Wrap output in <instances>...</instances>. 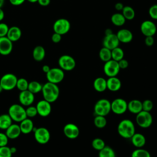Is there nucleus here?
Returning a JSON list of instances; mask_svg holds the SVG:
<instances>
[{"instance_id": "f257e3e1", "label": "nucleus", "mask_w": 157, "mask_h": 157, "mask_svg": "<svg viewBox=\"0 0 157 157\" xmlns=\"http://www.w3.org/2000/svg\"><path fill=\"white\" fill-rule=\"evenodd\" d=\"M42 93L44 100L52 103L58 99L59 95V89L57 84L48 82L42 86Z\"/></svg>"}, {"instance_id": "f03ea898", "label": "nucleus", "mask_w": 157, "mask_h": 157, "mask_svg": "<svg viewBox=\"0 0 157 157\" xmlns=\"http://www.w3.org/2000/svg\"><path fill=\"white\" fill-rule=\"evenodd\" d=\"M117 131L123 138L130 139L136 132L134 124L131 120H122L118 124Z\"/></svg>"}, {"instance_id": "7ed1b4c3", "label": "nucleus", "mask_w": 157, "mask_h": 157, "mask_svg": "<svg viewBox=\"0 0 157 157\" xmlns=\"http://www.w3.org/2000/svg\"><path fill=\"white\" fill-rule=\"evenodd\" d=\"M8 114L12 120L17 122H21L27 118L26 110L23 105L17 104H13L9 107Z\"/></svg>"}, {"instance_id": "20e7f679", "label": "nucleus", "mask_w": 157, "mask_h": 157, "mask_svg": "<svg viewBox=\"0 0 157 157\" xmlns=\"http://www.w3.org/2000/svg\"><path fill=\"white\" fill-rule=\"evenodd\" d=\"M111 111V102L107 99L98 100L94 106V113L96 115L107 116Z\"/></svg>"}, {"instance_id": "39448f33", "label": "nucleus", "mask_w": 157, "mask_h": 157, "mask_svg": "<svg viewBox=\"0 0 157 157\" xmlns=\"http://www.w3.org/2000/svg\"><path fill=\"white\" fill-rule=\"evenodd\" d=\"M136 121L137 125L142 128H149L153 123V117L150 112L142 110L136 114Z\"/></svg>"}, {"instance_id": "423d86ee", "label": "nucleus", "mask_w": 157, "mask_h": 157, "mask_svg": "<svg viewBox=\"0 0 157 157\" xmlns=\"http://www.w3.org/2000/svg\"><path fill=\"white\" fill-rule=\"evenodd\" d=\"M18 78L17 77L11 73L4 74L0 79V85L3 90H11L16 87Z\"/></svg>"}, {"instance_id": "0eeeda50", "label": "nucleus", "mask_w": 157, "mask_h": 157, "mask_svg": "<svg viewBox=\"0 0 157 157\" xmlns=\"http://www.w3.org/2000/svg\"><path fill=\"white\" fill-rule=\"evenodd\" d=\"M46 77L48 82L58 84L64 79V72L60 67L50 68V71L46 73Z\"/></svg>"}, {"instance_id": "6e6552de", "label": "nucleus", "mask_w": 157, "mask_h": 157, "mask_svg": "<svg viewBox=\"0 0 157 157\" xmlns=\"http://www.w3.org/2000/svg\"><path fill=\"white\" fill-rule=\"evenodd\" d=\"M71 29V23L66 18H59L56 20L53 25L54 33L62 35L67 33Z\"/></svg>"}, {"instance_id": "1a4fd4ad", "label": "nucleus", "mask_w": 157, "mask_h": 157, "mask_svg": "<svg viewBox=\"0 0 157 157\" xmlns=\"http://www.w3.org/2000/svg\"><path fill=\"white\" fill-rule=\"evenodd\" d=\"M58 64L63 71H71L75 67L76 61L72 56L69 55H63L59 58Z\"/></svg>"}, {"instance_id": "9d476101", "label": "nucleus", "mask_w": 157, "mask_h": 157, "mask_svg": "<svg viewBox=\"0 0 157 157\" xmlns=\"http://www.w3.org/2000/svg\"><path fill=\"white\" fill-rule=\"evenodd\" d=\"M120 70V68L119 67L118 61H116L112 59L105 62L103 67L104 72L108 77L117 76Z\"/></svg>"}, {"instance_id": "9b49d317", "label": "nucleus", "mask_w": 157, "mask_h": 157, "mask_svg": "<svg viewBox=\"0 0 157 157\" xmlns=\"http://www.w3.org/2000/svg\"><path fill=\"white\" fill-rule=\"evenodd\" d=\"M128 110V102L122 98H116L111 102V111L117 115H121Z\"/></svg>"}, {"instance_id": "f8f14e48", "label": "nucleus", "mask_w": 157, "mask_h": 157, "mask_svg": "<svg viewBox=\"0 0 157 157\" xmlns=\"http://www.w3.org/2000/svg\"><path fill=\"white\" fill-rule=\"evenodd\" d=\"M34 131V138L40 144H47L50 139L49 131L44 127L36 128Z\"/></svg>"}, {"instance_id": "ddd939ff", "label": "nucleus", "mask_w": 157, "mask_h": 157, "mask_svg": "<svg viewBox=\"0 0 157 157\" xmlns=\"http://www.w3.org/2000/svg\"><path fill=\"white\" fill-rule=\"evenodd\" d=\"M140 31L144 36H154L156 33V26L155 23L151 20H145L140 25Z\"/></svg>"}, {"instance_id": "4468645a", "label": "nucleus", "mask_w": 157, "mask_h": 157, "mask_svg": "<svg viewBox=\"0 0 157 157\" xmlns=\"http://www.w3.org/2000/svg\"><path fill=\"white\" fill-rule=\"evenodd\" d=\"M63 132L66 137L70 139H75L78 137L80 134L78 127L74 123H67L63 128Z\"/></svg>"}, {"instance_id": "2eb2a0df", "label": "nucleus", "mask_w": 157, "mask_h": 157, "mask_svg": "<svg viewBox=\"0 0 157 157\" xmlns=\"http://www.w3.org/2000/svg\"><path fill=\"white\" fill-rule=\"evenodd\" d=\"M119 44H120V41L117 35L113 33L110 34L105 35V37L103 39V41H102L103 47H106L110 49V50L118 47Z\"/></svg>"}, {"instance_id": "dca6fc26", "label": "nucleus", "mask_w": 157, "mask_h": 157, "mask_svg": "<svg viewBox=\"0 0 157 157\" xmlns=\"http://www.w3.org/2000/svg\"><path fill=\"white\" fill-rule=\"evenodd\" d=\"M50 104L51 103L44 99L38 102L36 107L37 110V113L43 117L48 116L52 111V107Z\"/></svg>"}, {"instance_id": "f3484780", "label": "nucleus", "mask_w": 157, "mask_h": 157, "mask_svg": "<svg viewBox=\"0 0 157 157\" xmlns=\"http://www.w3.org/2000/svg\"><path fill=\"white\" fill-rule=\"evenodd\" d=\"M13 49L12 42L6 36L0 37V54L4 56L9 55Z\"/></svg>"}, {"instance_id": "a211bd4d", "label": "nucleus", "mask_w": 157, "mask_h": 157, "mask_svg": "<svg viewBox=\"0 0 157 157\" xmlns=\"http://www.w3.org/2000/svg\"><path fill=\"white\" fill-rule=\"evenodd\" d=\"M19 101L22 105L29 106L34 101V94L28 90L20 91L19 94Z\"/></svg>"}, {"instance_id": "6ab92c4d", "label": "nucleus", "mask_w": 157, "mask_h": 157, "mask_svg": "<svg viewBox=\"0 0 157 157\" xmlns=\"http://www.w3.org/2000/svg\"><path fill=\"white\" fill-rule=\"evenodd\" d=\"M120 42L127 44L132 41L133 34L132 32L128 29H121L116 34Z\"/></svg>"}, {"instance_id": "aec40b11", "label": "nucleus", "mask_w": 157, "mask_h": 157, "mask_svg": "<svg viewBox=\"0 0 157 157\" xmlns=\"http://www.w3.org/2000/svg\"><path fill=\"white\" fill-rule=\"evenodd\" d=\"M121 87V80L115 77H109L107 80V89L109 90L115 92L118 91Z\"/></svg>"}, {"instance_id": "412c9836", "label": "nucleus", "mask_w": 157, "mask_h": 157, "mask_svg": "<svg viewBox=\"0 0 157 157\" xmlns=\"http://www.w3.org/2000/svg\"><path fill=\"white\" fill-rule=\"evenodd\" d=\"M21 31L20 28L16 26H11L9 28L6 37L12 42H17L21 38Z\"/></svg>"}, {"instance_id": "4be33fe9", "label": "nucleus", "mask_w": 157, "mask_h": 157, "mask_svg": "<svg viewBox=\"0 0 157 157\" xmlns=\"http://www.w3.org/2000/svg\"><path fill=\"white\" fill-rule=\"evenodd\" d=\"M130 139L132 144L137 148H142L145 145L146 138L141 133L135 132Z\"/></svg>"}, {"instance_id": "5701e85b", "label": "nucleus", "mask_w": 157, "mask_h": 157, "mask_svg": "<svg viewBox=\"0 0 157 157\" xmlns=\"http://www.w3.org/2000/svg\"><path fill=\"white\" fill-rule=\"evenodd\" d=\"M6 134L9 139H14L20 136L21 133L20 126L17 124H12L7 129H6Z\"/></svg>"}, {"instance_id": "b1692460", "label": "nucleus", "mask_w": 157, "mask_h": 157, "mask_svg": "<svg viewBox=\"0 0 157 157\" xmlns=\"http://www.w3.org/2000/svg\"><path fill=\"white\" fill-rule=\"evenodd\" d=\"M128 110L134 114H137L142 110V103L140 100L132 99L128 103Z\"/></svg>"}, {"instance_id": "393cba45", "label": "nucleus", "mask_w": 157, "mask_h": 157, "mask_svg": "<svg viewBox=\"0 0 157 157\" xmlns=\"http://www.w3.org/2000/svg\"><path fill=\"white\" fill-rule=\"evenodd\" d=\"M21 133L23 134H29L34 129V124L33 122L31 120L26 118L22 120L20 122V124L19 125Z\"/></svg>"}, {"instance_id": "a878e982", "label": "nucleus", "mask_w": 157, "mask_h": 157, "mask_svg": "<svg viewBox=\"0 0 157 157\" xmlns=\"http://www.w3.org/2000/svg\"><path fill=\"white\" fill-rule=\"evenodd\" d=\"M94 89L99 92L102 93L107 90V80L103 77H97L93 82Z\"/></svg>"}, {"instance_id": "bb28decb", "label": "nucleus", "mask_w": 157, "mask_h": 157, "mask_svg": "<svg viewBox=\"0 0 157 157\" xmlns=\"http://www.w3.org/2000/svg\"><path fill=\"white\" fill-rule=\"evenodd\" d=\"M45 56V50L41 45L35 47L33 50V57L36 61H42Z\"/></svg>"}, {"instance_id": "cd10ccee", "label": "nucleus", "mask_w": 157, "mask_h": 157, "mask_svg": "<svg viewBox=\"0 0 157 157\" xmlns=\"http://www.w3.org/2000/svg\"><path fill=\"white\" fill-rule=\"evenodd\" d=\"M110 20L112 23L117 26H123L125 22H126V19L123 15L121 13H113L110 18Z\"/></svg>"}, {"instance_id": "c85d7f7f", "label": "nucleus", "mask_w": 157, "mask_h": 157, "mask_svg": "<svg viewBox=\"0 0 157 157\" xmlns=\"http://www.w3.org/2000/svg\"><path fill=\"white\" fill-rule=\"evenodd\" d=\"M12 118L9 114L0 115V129H7L12 124Z\"/></svg>"}, {"instance_id": "c756f323", "label": "nucleus", "mask_w": 157, "mask_h": 157, "mask_svg": "<svg viewBox=\"0 0 157 157\" xmlns=\"http://www.w3.org/2000/svg\"><path fill=\"white\" fill-rule=\"evenodd\" d=\"M122 11V14L126 20H132L134 18L136 13L134 9L129 6H124Z\"/></svg>"}, {"instance_id": "7c9ffc66", "label": "nucleus", "mask_w": 157, "mask_h": 157, "mask_svg": "<svg viewBox=\"0 0 157 157\" xmlns=\"http://www.w3.org/2000/svg\"><path fill=\"white\" fill-rule=\"evenodd\" d=\"M99 56L101 60L104 63L107 62L112 59L111 50L106 47H102L99 52Z\"/></svg>"}, {"instance_id": "2f4dec72", "label": "nucleus", "mask_w": 157, "mask_h": 157, "mask_svg": "<svg viewBox=\"0 0 157 157\" xmlns=\"http://www.w3.org/2000/svg\"><path fill=\"white\" fill-rule=\"evenodd\" d=\"M99 157H116L114 150L109 146L105 145L102 150L99 151Z\"/></svg>"}, {"instance_id": "473e14b6", "label": "nucleus", "mask_w": 157, "mask_h": 157, "mask_svg": "<svg viewBox=\"0 0 157 157\" xmlns=\"http://www.w3.org/2000/svg\"><path fill=\"white\" fill-rule=\"evenodd\" d=\"M112 53V59L116 61H119L120 60L124 58V51L123 49L119 47H117L111 50Z\"/></svg>"}, {"instance_id": "72a5a7b5", "label": "nucleus", "mask_w": 157, "mask_h": 157, "mask_svg": "<svg viewBox=\"0 0 157 157\" xmlns=\"http://www.w3.org/2000/svg\"><path fill=\"white\" fill-rule=\"evenodd\" d=\"M42 86L43 85L37 81H31L28 84V90H29L33 94H36L40 91H42Z\"/></svg>"}, {"instance_id": "f704fd0d", "label": "nucleus", "mask_w": 157, "mask_h": 157, "mask_svg": "<svg viewBox=\"0 0 157 157\" xmlns=\"http://www.w3.org/2000/svg\"><path fill=\"white\" fill-rule=\"evenodd\" d=\"M94 124L98 128H104L107 125V120L105 117L96 115L94 118Z\"/></svg>"}, {"instance_id": "c9c22d12", "label": "nucleus", "mask_w": 157, "mask_h": 157, "mask_svg": "<svg viewBox=\"0 0 157 157\" xmlns=\"http://www.w3.org/2000/svg\"><path fill=\"white\" fill-rule=\"evenodd\" d=\"M131 157H151V155L147 150L139 148L132 152Z\"/></svg>"}, {"instance_id": "e433bc0d", "label": "nucleus", "mask_w": 157, "mask_h": 157, "mask_svg": "<svg viewBox=\"0 0 157 157\" xmlns=\"http://www.w3.org/2000/svg\"><path fill=\"white\" fill-rule=\"evenodd\" d=\"M91 145L92 147L98 151H100L101 150H102L105 146V143L103 139H101V138H95L92 140L91 142Z\"/></svg>"}, {"instance_id": "4c0bfd02", "label": "nucleus", "mask_w": 157, "mask_h": 157, "mask_svg": "<svg viewBox=\"0 0 157 157\" xmlns=\"http://www.w3.org/2000/svg\"><path fill=\"white\" fill-rule=\"evenodd\" d=\"M29 82L27 81L26 79L24 78H20L17 80L16 87L20 91H25L28 90Z\"/></svg>"}, {"instance_id": "58836bf2", "label": "nucleus", "mask_w": 157, "mask_h": 157, "mask_svg": "<svg viewBox=\"0 0 157 157\" xmlns=\"http://www.w3.org/2000/svg\"><path fill=\"white\" fill-rule=\"evenodd\" d=\"M10 148L7 146L0 147V157H12Z\"/></svg>"}, {"instance_id": "ea45409f", "label": "nucleus", "mask_w": 157, "mask_h": 157, "mask_svg": "<svg viewBox=\"0 0 157 157\" xmlns=\"http://www.w3.org/2000/svg\"><path fill=\"white\" fill-rule=\"evenodd\" d=\"M142 103V110L150 112L153 109V103L150 99H145Z\"/></svg>"}, {"instance_id": "a19ab883", "label": "nucleus", "mask_w": 157, "mask_h": 157, "mask_svg": "<svg viewBox=\"0 0 157 157\" xmlns=\"http://www.w3.org/2000/svg\"><path fill=\"white\" fill-rule=\"evenodd\" d=\"M26 113L27 117L29 118H33L36 116L37 113V110L36 107L34 106H29L26 109Z\"/></svg>"}, {"instance_id": "79ce46f5", "label": "nucleus", "mask_w": 157, "mask_h": 157, "mask_svg": "<svg viewBox=\"0 0 157 157\" xmlns=\"http://www.w3.org/2000/svg\"><path fill=\"white\" fill-rule=\"evenodd\" d=\"M148 14L152 19L157 20V4H153L150 7Z\"/></svg>"}, {"instance_id": "37998d69", "label": "nucleus", "mask_w": 157, "mask_h": 157, "mask_svg": "<svg viewBox=\"0 0 157 157\" xmlns=\"http://www.w3.org/2000/svg\"><path fill=\"white\" fill-rule=\"evenodd\" d=\"M9 27L6 23H0V37L7 36Z\"/></svg>"}, {"instance_id": "c03bdc74", "label": "nucleus", "mask_w": 157, "mask_h": 157, "mask_svg": "<svg viewBox=\"0 0 157 157\" xmlns=\"http://www.w3.org/2000/svg\"><path fill=\"white\" fill-rule=\"evenodd\" d=\"M8 137L4 133L0 132V147L7 146L8 143Z\"/></svg>"}, {"instance_id": "a18cd8bd", "label": "nucleus", "mask_w": 157, "mask_h": 157, "mask_svg": "<svg viewBox=\"0 0 157 157\" xmlns=\"http://www.w3.org/2000/svg\"><path fill=\"white\" fill-rule=\"evenodd\" d=\"M61 38H62V36L56 33H54L51 37V39H52V42L54 43L59 42L61 40Z\"/></svg>"}, {"instance_id": "49530a36", "label": "nucleus", "mask_w": 157, "mask_h": 157, "mask_svg": "<svg viewBox=\"0 0 157 157\" xmlns=\"http://www.w3.org/2000/svg\"><path fill=\"white\" fill-rule=\"evenodd\" d=\"M118 65H119V67H120V69H126L128 67V66H129L128 61L126 59H124V58H123L122 59H121L119 61H118Z\"/></svg>"}, {"instance_id": "de8ad7c7", "label": "nucleus", "mask_w": 157, "mask_h": 157, "mask_svg": "<svg viewBox=\"0 0 157 157\" xmlns=\"http://www.w3.org/2000/svg\"><path fill=\"white\" fill-rule=\"evenodd\" d=\"M155 39L153 36H146L145 39V44L148 47H151L154 44Z\"/></svg>"}, {"instance_id": "09e8293b", "label": "nucleus", "mask_w": 157, "mask_h": 157, "mask_svg": "<svg viewBox=\"0 0 157 157\" xmlns=\"http://www.w3.org/2000/svg\"><path fill=\"white\" fill-rule=\"evenodd\" d=\"M26 0H9V2L12 5L18 6L21 5Z\"/></svg>"}, {"instance_id": "8fccbe9b", "label": "nucleus", "mask_w": 157, "mask_h": 157, "mask_svg": "<svg viewBox=\"0 0 157 157\" xmlns=\"http://www.w3.org/2000/svg\"><path fill=\"white\" fill-rule=\"evenodd\" d=\"M37 2L41 6L45 7L48 6L50 3V0H38Z\"/></svg>"}, {"instance_id": "3c124183", "label": "nucleus", "mask_w": 157, "mask_h": 157, "mask_svg": "<svg viewBox=\"0 0 157 157\" xmlns=\"http://www.w3.org/2000/svg\"><path fill=\"white\" fill-rule=\"evenodd\" d=\"M124 7V5L121 2H117L115 4V9L117 11H121Z\"/></svg>"}, {"instance_id": "603ef678", "label": "nucleus", "mask_w": 157, "mask_h": 157, "mask_svg": "<svg viewBox=\"0 0 157 157\" xmlns=\"http://www.w3.org/2000/svg\"><path fill=\"white\" fill-rule=\"evenodd\" d=\"M42 71H43L44 72L47 73V72L50 71V67L49 66H48V65H44V66H42Z\"/></svg>"}, {"instance_id": "864d4df0", "label": "nucleus", "mask_w": 157, "mask_h": 157, "mask_svg": "<svg viewBox=\"0 0 157 157\" xmlns=\"http://www.w3.org/2000/svg\"><path fill=\"white\" fill-rule=\"evenodd\" d=\"M4 10L2 9V8H0V21H1L4 18Z\"/></svg>"}, {"instance_id": "5fc2aeb1", "label": "nucleus", "mask_w": 157, "mask_h": 157, "mask_svg": "<svg viewBox=\"0 0 157 157\" xmlns=\"http://www.w3.org/2000/svg\"><path fill=\"white\" fill-rule=\"evenodd\" d=\"M112 33H113V32H112V29H110V28H107V29H106L105 30V35L110 34H112Z\"/></svg>"}, {"instance_id": "6e6d98bb", "label": "nucleus", "mask_w": 157, "mask_h": 157, "mask_svg": "<svg viewBox=\"0 0 157 157\" xmlns=\"http://www.w3.org/2000/svg\"><path fill=\"white\" fill-rule=\"evenodd\" d=\"M4 4V0H0V8H2Z\"/></svg>"}, {"instance_id": "4d7b16f0", "label": "nucleus", "mask_w": 157, "mask_h": 157, "mask_svg": "<svg viewBox=\"0 0 157 157\" xmlns=\"http://www.w3.org/2000/svg\"><path fill=\"white\" fill-rule=\"evenodd\" d=\"M10 150H11L12 153L13 154L14 152H15V151H16V148H15V147H11V148H10Z\"/></svg>"}, {"instance_id": "13d9d810", "label": "nucleus", "mask_w": 157, "mask_h": 157, "mask_svg": "<svg viewBox=\"0 0 157 157\" xmlns=\"http://www.w3.org/2000/svg\"><path fill=\"white\" fill-rule=\"evenodd\" d=\"M26 1H28V2H31V3H34V2H37V1H38V0H26Z\"/></svg>"}, {"instance_id": "bf43d9fd", "label": "nucleus", "mask_w": 157, "mask_h": 157, "mask_svg": "<svg viewBox=\"0 0 157 157\" xmlns=\"http://www.w3.org/2000/svg\"><path fill=\"white\" fill-rule=\"evenodd\" d=\"M2 90H3V89H2V88L1 87V86L0 85V93H1V92Z\"/></svg>"}]
</instances>
